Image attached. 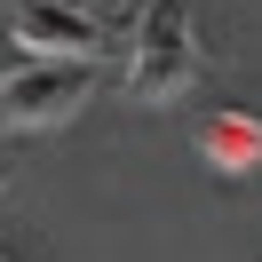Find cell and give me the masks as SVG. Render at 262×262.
I'll list each match as a JSON object with an SVG mask.
<instances>
[{"instance_id": "obj_1", "label": "cell", "mask_w": 262, "mask_h": 262, "mask_svg": "<svg viewBox=\"0 0 262 262\" xmlns=\"http://www.w3.org/2000/svg\"><path fill=\"white\" fill-rule=\"evenodd\" d=\"M199 80V40H191V0H143L127 40V96L135 103H175Z\"/></svg>"}, {"instance_id": "obj_2", "label": "cell", "mask_w": 262, "mask_h": 262, "mask_svg": "<svg viewBox=\"0 0 262 262\" xmlns=\"http://www.w3.org/2000/svg\"><path fill=\"white\" fill-rule=\"evenodd\" d=\"M88 88H96V64H48V56H32V64L0 72V119L8 127H64L88 103Z\"/></svg>"}, {"instance_id": "obj_3", "label": "cell", "mask_w": 262, "mask_h": 262, "mask_svg": "<svg viewBox=\"0 0 262 262\" xmlns=\"http://www.w3.org/2000/svg\"><path fill=\"white\" fill-rule=\"evenodd\" d=\"M8 24L48 64H96V48H103V24L88 16L80 0H8Z\"/></svg>"}, {"instance_id": "obj_4", "label": "cell", "mask_w": 262, "mask_h": 262, "mask_svg": "<svg viewBox=\"0 0 262 262\" xmlns=\"http://www.w3.org/2000/svg\"><path fill=\"white\" fill-rule=\"evenodd\" d=\"M199 151H207L214 167H230V175H246V167H262V119H246V112L199 119Z\"/></svg>"}, {"instance_id": "obj_5", "label": "cell", "mask_w": 262, "mask_h": 262, "mask_svg": "<svg viewBox=\"0 0 262 262\" xmlns=\"http://www.w3.org/2000/svg\"><path fill=\"white\" fill-rule=\"evenodd\" d=\"M0 183H8V167H0Z\"/></svg>"}, {"instance_id": "obj_6", "label": "cell", "mask_w": 262, "mask_h": 262, "mask_svg": "<svg viewBox=\"0 0 262 262\" xmlns=\"http://www.w3.org/2000/svg\"><path fill=\"white\" fill-rule=\"evenodd\" d=\"M0 262H8V254H0Z\"/></svg>"}]
</instances>
